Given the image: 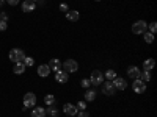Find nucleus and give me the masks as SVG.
<instances>
[{
  "label": "nucleus",
  "mask_w": 157,
  "mask_h": 117,
  "mask_svg": "<svg viewBox=\"0 0 157 117\" xmlns=\"http://www.w3.org/2000/svg\"><path fill=\"white\" fill-rule=\"evenodd\" d=\"M10 59L13 61V62H24V59H25V53L22 50H19V48H13V50H10Z\"/></svg>",
  "instance_id": "obj_1"
},
{
  "label": "nucleus",
  "mask_w": 157,
  "mask_h": 117,
  "mask_svg": "<svg viewBox=\"0 0 157 117\" xmlns=\"http://www.w3.org/2000/svg\"><path fill=\"white\" fill-rule=\"evenodd\" d=\"M61 66H63V69H64V72H77L78 70V64H77V61L75 59H66V61H64L63 64H61Z\"/></svg>",
  "instance_id": "obj_2"
},
{
  "label": "nucleus",
  "mask_w": 157,
  "mask_h": 117,
  "mask_svg": "<svg viewBox=\"0 0 157 117\" xmlns=\"http://www.w3.org/2000/svg\"><path fill=\"white\" fill-rule=\"evenodd\" d=\"M146 30H148V23L145 20H138L132 25V31L135 34H143V33H146Z\"/></svg>",
  "instance_id": "obj_3"
},
{
  "label": "nucleus",
  "mask_w": 157,
  "mask_h": 117,
  "mask_svg": "<svg viewBox=\"0 0 157 117\" xmlns=\"http://www.w3.org/2000/svg\"><path fill=\"white\" fill-rule=\"evenodd\" d=\"M90 83H91V84H94V86H99V84H102V83H104V73H102V72H99V70L91 72Z\"/></svg>",
  "instance_id": "obj_4"
},
{
  "label": "nucleus",
  "mask_w": 157,
  "mask_h": 117,
  "mask_svg": "<svg viewBox=\"0 0 157 117\" xmlns=\"http://www.w3.org/2000/svg\"><path fill=\"white\" fill-rule=\"evenodd\" d=\"M35 103H36V95L33 92H27L24 95V106L25 108H35Z\"/></svg>",
  "instance_id": "obj_5"
},
{
  "label": "nucleus",
  "mask_w": 157,
  "mask_h": 117,
  "mask_svg": "<svg viewBox=\"0 0 157 117\" xmlns=\"http://www.w3.org/2000/svg\"><path fill=\"white\" fill-rule=\"evenodd\" d=\"M132 89L135 94H143L146 90V83H143L140 78H135L134 80V84H132Z\"/></svg>",
  "instance_id": "obj_6"
},
{
  "label": "nucleus",
  "mask_w": 157,
  "mask_h": 117,
  "mask_svg": "<svg viewBox=\"0 0 157 117\" xmlns=\"http://www.w3.org/2000/svg\"><path fill=\"white\" fill-rule=\"evenodd\" d=\"M112 83H113V86H115V89H116V90H124V89L127 87L126 80H124V78H121V76H116Z\"/></svg>",
  "instance_id": "obj_7"
},
{
  "label": "nucleus",
  "mask_w": 157,
  "mask_h": 117,
  "mask_svg": "<svg viewBox=\"0 0 157 117\" xmlns=\"http://www.w3.org/2000/svg\"><path fill=\"white\" fill-rule=\"evenodd\" d=\"M102 92L105 94V95H109V97L115 95V92H116V89H115L113 83H112V81H107L105 84H102Z\"/></svg>",
  "instance_id": "obj_8"
},
{
  "label": "nucleus",
  "mask_w": 157,
  "mask_h": 117,
  "mask_svg": "<svg viewBox=\"0 0 157 117\" xmlns=\"http://www.w3.org/2000/svg\"><path fill=\"white\" fill-rule=\"evenodd\" d=\"M55 80H57L58 83H68V80H69V73L60 69V70H57V73H55Z\"/></svg>",
  "instance_id": "obj_9"
},
{
  "label": "nucleus",
  "mask_w": 157,
  "mask_h": 117,
  "mask_svg": "<svg viewBox=\"0 0 157 117\" xmlns=\"http://www.w3.org/2000/svg\"><path fill=\"white\" fill-rule=\"evenodd\" d=\"M63 111H64V112H66V114H68L69 117H74V115H75V114L78 112V109H77V106H74V105H72V103H66V105H64V106H63Z\"/></svg>",
  "instance_id": "obj_10"
},
{
  "label": "nucleus",
  "mask_w": 157,
  "mask_h": 117,
  "mask_svg": "<svg viewBox=\"0 0 157 117\" xmlns=\"http://www.w3.org/2000/svg\"><path fill=\"white\" fill-rule=\"evenodd\" d=\"M35 9H36L35 2H32V0H24V2H22V11L24 12H32Z\"/></svg>",
  "instance_id": "obj_11"
},
{
  "label": "nucleus",
  "mask_w": 157,
  "mask_h": 117,
  "mask_svg": "<svg viewBox=\"0 0 157 117\" xmlns=\"http://www.w3.org/2000/svg\"><path fill=\"white\" fill-rule=\"evenodd\" d=\"M49 73H50V67L47 66V64H41V66L38 67V75H39V76L44 78V76H47Z\"/></svg>",
  "instance_id": "obj_12"
},
{
  "label": "nucleus",
  "mask_w": 157,
  "mask_h": 117,
  "mask_svg": "<svg viewBox=\"0 0 157 117\" xmlns=\"http://www.w3.org/2000/svg\"><path fill=\"white\" fill-rule=\"evenodd\" d=\"M127 75L132 78V80H135V78H138V75H140V69L137 66H130L127 69Z\"/></svg>",
  "instance_id": "obj_13"
},
{
  "label": "nucleus",
  "mask_w": 157,
  "mask_h": 117,
  "mask_svg": "<svg viewBox=\"0 0 157 117\" xmlns=\"http://www.w3.org/2000/svg\"><path fill=\"white\" fill-rule=\"evenodd\" d=\"M47 66L50 67V70H60L61 69V62H60V59H57V58H54V59H50V62L47 64Z\"/></svg>",
  "instance_id": "obj_14"
},
{
  "label": "nucleus",
  "mask_w": 157,
  "mask_h": 117,
  "mask_svg": "<svg viewBox=\"0 0 157 117\" xmlns=\"http://www.w3.org/2000/svg\"><path fill=\"white\" fill-rule=\"evenodd\" d=\"M138 78L143 81V83H149L151 81V70H143V72H140V75H138Z\"/></svg>",
  "instance_id": "obj_15"
},
{
  "label": "nucleus",
  "mask_w": 157,
  "mask_h": 117,
  "mask_svg": "<svg viewBox=\"0 0 157 117\" xmlns=\"http://www.w3.org/2000/svg\"><path fill=\"white\" fill-rule=\"evenodd\" d=\"M32 117H46V109L41 108V106H36L32 111Z\"/></svg>",
  "instance_id": "obj_16"
},
{
  "label": "nucleus",
  "mask_w": 157,
  "mask_h": 117,
  "mask_svg": "<svg viewBox=\"0 0 157 117\" xmlns=\"http://www.w3.org/2000/svg\"><path fill=\"white\" fill-rule=\"evenodd\" d=\"M66 17H68V20H71V22H77L78 17H80V14H78V11H68V12H66Z\"/></svg>",
  "instance_id": "obj_17"
},
{
  "label": "nucleus",
  "mask_w": 157,
  "mask_h": 117,
  "mask_svg": "<svg viewBox=\"0 0 157 117\" xmlns=\"http://www.w3.org/2000/svg\"><path fill=\"white\" fill-rule=\"evenodd\" d=\"M25 67H27V66H25L24 62H16V64H14V69H13V70H14V73H17V75H22V73L25 72Z\"/></svg>",
  "instance_id": "obj_18"
},
{
  "label": "nucleus",
  "mask_w": 157,
  "mask_h": 117,
  "mask_svg": "<svg viewBox=\"0 0 157 117\" xmlns=\"http://www.w3.org/2000/svg\"><path fill=\"white\" fill-rule=\"evenodd\" d=\"M154 66H155V61H154L152 58H148V59L143 61V67H145L146 70H152Z\"/></svg>",
  "instance_id": "obj_19"
},
{
  "label": "nucleus",
  "mask_w": 157,
  "mask_h": 117,
  "mask_svg": "<svg viewBox=\"0 0 157 117\" xmlns=\"http://www.w3.org/2000/svg\"><path fill=\"white\" fill-rule=\"evenodd\" d=\"M96 90H86V94H85V101H93L96 98Z\"/></svg>",
  "instance_id": "obj_20"
},
{
  "label": "nucleus",
  "mask_w": 157,
  "mask_h": 117,
  "mask_svg": "<svg viewBox=\"0 0 157 117\" xmlns=\"http://www.w3.org/2000/svg\"><path fill=\"white\" fill-rule=\"evenodd\" d=\"M46 114H49L50 117H57V114H58V109H57L54 105H50V108H49V109H46Z\"/></svg>",
  "instance_id": "obj_21"
},
{
  "label": "nucleus",
  "mask_w": 157,
  "mask_h": 117,
  "mask_svg": "<svg viewBox=\"0 0 157 117\" xmlns=\"http://www.w3.org/2000/svg\"><path fill=\"white\" fill-rule=\"evenodd\" d=\"M44 103H46L47 106L55 105V97H54V95H50V94H49V95H46V97H44Z\"/></svg>",
  "instance_id": "obj_22"
},
{
  "label": "nucleus",
  "mask_w": 157,
  "mask_h": 117,
  "mask_svg": "<svg viewBox=\"0 0 157 117\" xmlns=\"http://www.w3.org/2000/svg\"><path fill=\"white\" fill-rule=\"evenodd\" d=\"M104 78H107L109 81H113L115 78H116V72H115V70H107L105 75H104Z\"/></svg>",
  "instance_id": "obj_23"
},
{
  "label": "nucleus",
  "mask_w": 157,
  "mask_h": 117,
  "mask_svg": "<svg viewBox=\"0 0 157 117\" xmlns=\"http://www.w3.org/2000/svg\"><path fill=\"white\" fill-rule=\"evenodd\" d=\"M143 37H145V41H146L148 44L154 42V34H152V33H143Z\"/></svg>",
  "instance_id": "obj_24"
},
{
  "label": "nucleus",
  "mask_w": 157,
  "mask_h": 117,
  "mask_svg": "<svg viewBox=\"0 0 157 117\" xmlns=\"http://www.w3.org/2000/svg\"><path fill=\"white\" fill-rule=\"evenodd\" d=\"M24 64H25V66H33V64H35V59H33V58H30V56H25Z\"/></svg>",
  "instance_id": "obj_25"
},
{
  "label": "nucleus",
  "mask_w": 157,
  "mask_h": 117,
  "mask_svg": "<svg viewBox=\"0 0 157 117\" xmlns=\"http://www.w3.org/2000/svg\"><path fill=\"white\" fill-rule=\"evenodd\" d=\"M77 109H80V111H85V109H86V103H85V100H82V101H78V103H77Z\"/></svg>",
  "instance_id": "obj_26"
},
{
  "label": "nucleus",
  "mask_w": 157,
  "mask_h": 117,
  "mask_svg": "<svg viewBox=\"0 0 157 117\" xmlns=\"http://www.w3.org/2000/svg\"><path fill=\"white\" fill-rule=\"evenodd\" d=\"M0 22H8V14L6 12H0Z\"/></svg>",
  "instance_id": "obj_27"
},
{
  "label": "nucleus",
  "mask_w": 157,
  "mask_h": 117,
  "mask_svg": "<svg viewBox=\"0 0 157 117\" xmlns=\"http://www.w3.org/2000/svg\"><path fill=\"white\" fill-rule=\"evenodd\" d=\"M80 84H82V87H85V89H86V87H90V84H91V83H90V80H86V78H83Z\"/></svg>",
  "instance_id": "obj_28"
},
{
  "label": "nucleus",
  "mask_w": 157,
  "mask_h": 117,
  "mask_svg": "<svg viewBox=\"0 0 157 117\" xmlns=\"http://www.w3.org/2000/svg\"><path fill=\"white\" fill-rule=\"evenodd\" d=\"M149 30H151L149 33H152V34L155 33V30H157V25H155V22H152V23L149 25Z\"/></svg>",
  "instance_id": "obj_29"
},
{
  "label": "nucleus",
  "mask_w": 157,
  "mask_h": 117,
  "mask_svg": "<svg viewBox=\"0 0 157 117\" xmlns=\"http://www.w3.org/2000/svg\"><path fill=\"white\" fill-rule=\"evenodd\" d=\"M6 27H8V23H6V22H0V31H5Z\"/></svg>",
  "instance_id": "obj_30"
},
{
  "label": "nucleus",
  "mask_w": 157,
  "mask_h": 117,
  "mask_svg": "<svg viewBox=\"0 0 157 117\" xmlns=\"http://www.w3.org/2000/svg\"><path fill=\"white\" fill-rule=\"evenodd\" d=\"M60 11L68 12V5H66V3H61V5H60Z\"/></svg>",
  "instance_id": "obj_31"
},
{
  "label": "nucleus",
  "mask_w": 157,
  "mask_h": 117,
  "mask_svg": "<svg viewBox=\"0 0 157 117\" xmlns=\"http://www.w3.org/2000/svg\"><path fill=\"white\" fill-rule=\"evenodd\" d=\"M6 2H8L11 6H16V5L19 3V0H6Z\"/></svg>",
  "instance_id": "obj_32"
},
{
  "label": "nucleus",
  "mask_w": 157,
  "mask_h": 117,
  "mask_svg": "<svg viewBox=\"0 0 157 117\" xmlns=\"http://www.w3.org/2000/svg\"><path fill=\"white\" fill-rule=\"evenodd\" d=\"M78 117H90V115H88L86 111H80V112H78Z\"/></svg>",
  "instance_id": "obj_33"
},
{
  "label": "nucleus",
  "mask_w": 157,
  "mask_h": 117,
  "mask_svg": "<svg viewBox=\"0 0 157 117\" xmlns=\"http://www.w3.org/2000/svg\"><path fill=\"white\" fill-rule=\"evenodd\" d=\"M3 3H5V0H0V6H2Z\"/></svg>",
  "instance_id": "obj_34"
},
{
  "label": "nucleus",
  "mask_w": 157,
  "mask_h": 117,
  "mask_svg": "<svg viewBox=\"0 0 157 117\" xmlns=\"http://www.w3.org/2000/svg\"><path fill=\"white\" fill-rule=\"evenodd\" d=\"M96 2H101V0H96Z\"/></svg>",
  "instance_id": "obj_35"
},
{
  "label": "nucleus",
  "mask_w": 157,
  "mask_h": 117,
  "mask_svg": "<svg viewBox=\"0 0 157 117\" xmlns=\"http://www.w3.org/2000/svg\"><path fill=\"white\" fill-rule=\"evenodd\" d=\"M32 2H36V0H32Z\"/></svg>",
  "instance_id": "obj_36"
},
{
  "label": "nucleus",
  "mask_w": 157,
  "mask_h": 117,
  "mask_svg": "<svg viewBox=\"0 0 157 117\" xmlns=\"http://www.w3.org/2000/svg\"><path fill=\"white\" fill-rule=\"evenodd\" d=\"M68 117H69V115H68Z\"/></svg>",
  "instance_id": "obj_37"
}]
</instances>
